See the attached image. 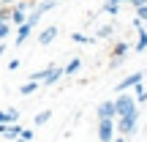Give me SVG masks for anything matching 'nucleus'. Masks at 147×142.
<instances>
[{"mask_svg": "<svg viewBox=\"0 0 147 142\" xmlns=\"http://www.w3.org/2000/svg\"><path fill=\"white\" fill-rule=\"evenodd\" d=\"M30 30H33V25H30V22H22V25H19V30H16V47L27 41V36H30Z\"/></svg>", "mask_w": 147, "mask_h": 142, "instance_id": "8", "label": "nucleus"}, {"mask_svg": "<svg viewBox=\"0 0 147 142\" xmlns=\"http://www.w3.org/2000/svg\"><path fill=\"white\" fill-rule=\"evenodd\" d=\"M8 33H11V19H3V22H0V41H3Z\"/></svg>", "mask_w": 147, "mask_h": 142, "instance_id": "16", "label": "nucleus"}, {"mask_svg": "<svg viewBox=\"0 0 147 142\" xmlns=\"http://www.w3.org/2000/svg\"><path fill=\"white\" fill-rule=\"evenodd\" d=\"M134 99H136V104H144V101H147V90L142 88V82L134 85Z\"/></svg>", "mask_w": 147, "mask_h": 142, "instance_id": "10", "label": "nucleus"}, {"mask_svg": "<svg viewBox=\"0 0 147 142\" xmlns=\"http://www.w3.org/2000/svg\"><path fill=\"white\" fill-rule=\"evenodd\" d=\"M60 77H63V69H60V66H49L47 74H44V85H55Z\"/></svg>", "mask_w": 147, "mask_h": 142, "instance_id": "7", "label": "nucleus"}, {"mask_svg": "<svg viewBox=\"0 0 147 142\" xmlns=\"http://www.w3.org/2000/svg\"><path fill=\"white\" fill-rule=\"evenodd\" d=\"M98 139L101 142L115 139V120H98Z\"/></svg>", "mask_w": 147, "mask_h": 142, "instance_id": "3", "label": "nucleus"}, {"mask_svg": "<svg viewBox=\"0 0 147 142\" xmlns=\"http://www.w3.org/2000/svg\"><path fill=\"white\" fill-rule=\"evenodd\" d=\"M79 66H82V60H79V58H74L71 63L63 69V74H76V71H79Z\"/></svg>", "mask_w": 147, "mask_h": 142, "instance_id": "15", "label": "nucleus"}, {"mask_svg": "<svg viewBox=\"0 0 147 142\" xmlns=\"http://www.w3.org/2000/svg\"><path fill=\"white\" fill-rule=\"evenodd\" d=\"M19 137L25 139V142H30V139H33V131H30V128H22V134H19Z\"/></svg>", "mask_w": 147, "mask_h": 142, "instance_id": "20", "label": "nucleus"}, {"mask_svg": "<svg viewBox=\"0 0 147 142\" xmlns=\"http://www.w3.org/2000/svg\"><path fill=\"white\" fill-rule=\"evenodd\" d=\"M0 8H3V3H0Z\"/></svg>", "mask_w": 147, "mask_h": 142, "instance_id": "27", "label": "nucleus"}, {"mask_svg": "<svg viewBox=\"0 0 147 142\" xmlns=\"http://www.w3.org/2000/svg\"><path fill=\"white\" fill-rule=\"evenodd\" d=\"M136 19H142L144 25H147V3L144 5H136Z\"/></svg>", "mask_w": 147, "mask_h": 142, "instance_id": "19", "label": "nucleus"}, {"mask_svg": "<svg viewBox=\"0 0 147 142\" xmlns=\"http://www.w3.org/2000/svg\"><path fill=\"white\" fill-rule=\"evenodd\" d=\"M36 90H38V82H33V79H30V82H25V85L19 88V93H22V96H30V93H36Z\"/></svg>", "mask_w": 147, "mask_h": 142, "instance_id": "13", "label": "nucleus"}, {"mask_svg": "<svg viewBox=\"0 0 147 142\" xmlns=\"http://www.w3.org/2000/svg\"><path fill=\"white\" fill-rule=\"evenodd\" d=\"M112 55H128V41H117L112 47Z\"/></svg>", "mask_w": 147, "mask_h": 142, "instance_id": "14", "label": "nucleus"}, {"mask_svg": "<svg viewBox=\"0 0 147 142\" xmlns=\"http://www.w3.org/2000/svg\"><path fill=\"white\" fill-rule=\"evenodd\" d=\"M0 3H3V5H14L16 0H0Z\"/></svg>", "mask_w": 147, "mask_h": 142, "instance_id": "21", "label": "nucleus"}, {"mask_svg": "<svg viewBox=\"0 0 147 142\" xmlns=\"http://www.w3.org/2000/svg\"><path fill=\"white\" fill-rule=\"evenodd\" d=\"M120 5H123V3H117V0H109V3L104 5V11H106L109 16H117V14H120Z\"/></svg>", "mask_w": 147, "mask_h": 142, "instance_id": "11", "label": "nucleus"}, {"mask_svg": "<svg viewBox=\"0 0 147 142\" xmlns=\"http://www.w3.org/2000/svg\"><path fill=\"white\" fill-rule=\"evenodd\" d=\"M11 22H16V25L27 22V11H22L19 5H14V8H11Z\"/></svg>", "mask_w": 147, "mask_h": 142, "instance_id": "9", "label": "nucleus"}, {"mask_svg": "<svg viewBox=\"0 0 147 142\" xmlns=\"http://www.w3.org/2000/svg\"><path fill=\"white\" fill-rule=\"evenodd\" d=\"M74 41H76V44H90V41H95V38H90V36H84V33H74Z\"/></svg>", "mask_w": 147, "mask_h": 142, "instance_id": "18", "label": "nucleus"}, {"mask_svg": "<svg viewBox=\"0 0 147 142\" xmlns=\"http://www.w3.org/2000/svg\"><path fill=\"white\" fill-rule=\"evenodd\" d=\"M95 115H98V120H115V118H117L115 115V101H101Z\"/></svg>", "mask_w": 147, "mask_h": 142, "instance_id": "5", "label": "nucleus"}, {"mask_svg": "<svg viewBox=\"0 0 147 142\" xmlns=\"http://www.w3.org/2000/svg\"><path fill=\"white\" fill-rule=\"evenodd\" d=\"M57 27H55V25H49V27H44V30L41 33H38V44H41V47H47V44H52L55 41V38H57Z\"/></svg>", "mask_w": 147, "mask_h": 142, "instance_id": "6", "label": "nucleus"}, {"mask_svg": "<svg viewBox=\"0 0 147 142\" xmlns=\"http://www.w3.org/2000/svg\"><path fill=\"white\" fill-rule=\"evenodd\" d=\"M136 109H139V104H136V99H134V96L117 93V99H115V115H117V118L131 115V112H136Z\"/></svg>", "mask_w": 147, "mask_h": 142, "instance_id": "1", "label": "nucleus"}, {"mask_svg": "<svg viewBox=\"0 0 147 142\" xmlns=\"http://www.w3.org/2000/svg\"><path fill=\"white\" fill-rule=\"evenodd\" d=\"M139 126V109L131 112V115H123L117 118V134H123V137H128V134H134Z\"/></svg>", "mask_w": 147, "mask_h": 142, "instance_id": "2", "label": "nucleus"}, {"mask_svg": "<svg viewBox=\"0 0 147 142\" xmlns=\"http://www.w3.org/2000/svg\"><path fill=\"white\" fill-rule=\"evenodd\" d=\"M131 3H134V5H144L147 0H131Z\"/></svg>", "mask_w": 147, "mask_h": 142, "instance_id": "22", "label": "nucleus"}, {"mask_svg": "<svg viewBox=\"0 0 147 142\" xmlns=\"http://www.w3.org/2000/svg\"><path fill=\"white\" fill-rule=\"evenodd\" d=\"M142 79H144V71H134V74H128V77L123 79L120 85H117V93H125L128 88H134V85H139Z\"/></svg>", "mask_w": 147, "mask_h": 142, "instance_id": "4", "label": "nucleus"}, {"mask_svg": "<svg viewBox=\"0 0 147 142\" xmlns=\"http://www.w3.org/2000/svg\"><path fill=\"white\" fill-rule=\"evenodd\" d=\"M52 3H60V0H52Z\"/></svg>", "mask_w": 147, "mask_h": 142, "instance_id": "26", "label": "nucleus"}, {"mask_svg": "<svg viewBox=\"0 0 147 142\" xmlns=\"http://www.w3.org/2000/svg\"><path fill=\"white\" fill-rule=\"evenodd\" d=\"M112 142H128V139L125 137H117V139H112Z\"/></svg>", "mask_w": 147, "mask_h": 142, "instance_id": "23", "label": "nucleus"}, {"mask_svg": "<svg viewBox=\"0 0 147 142\" xmlns=\"http://www.w3.org/2000/svg\"><path fill=\"white\" fill-rule=\"evenodd\" d=\"M49 118H52V112H49V109H44V112H38V115H36V126H44V123H47Z\"/></svg>", "mask_w": 147, "mask_h": 142, "instance_id": "17", "label": "nucleus"}, {"mask_svg": "<svg viewBox=\"0 0 147 142\" xmlns=\"http://www.w3.org/2000/svg\"><path fill=\"white\" fill-rule=\"evenodd\" d=\"M117 3H131V0H117Z\"/></svg>", "mask_w": 147, "mask_h": 142, "instance_id": "25", "label": "nucleus"}, {"mask_svg": "<svg viewBox=\"0 0 147 142\" xmlns=\"http://www.w3.org/2000/svg\"><path fill=\"white\" fill-rule=\"evenodd\" d=\"M8 142H25V139H22V137H16V139H8Z\"/></svg>", "mask_w": 147, "mask_h": 142, "instance_id": "24", "label": "nucleus"}, {"mask_svg": "<svg viewBox=\"0 0 147 142\" xmlns=\"http://www.w3.org/2000/svg\"><path fill=\"white\" fill-rule=\"evenodd\" d=\"M112 36H115V27H112V25L98 27V33H95V38H112Z\"/></svg>", "mask_w": 147, "mask_h": 142, "instance_id": "12", "label": "nucleus"}]
</instances>
